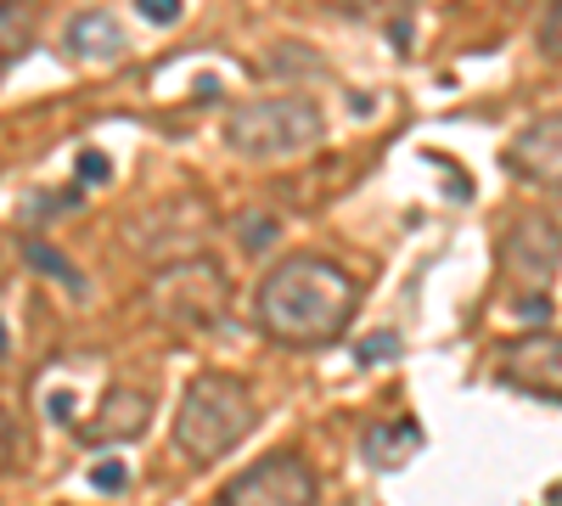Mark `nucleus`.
Instances as JSON below:
<instances>
[{"mask_svg":"<svg viewBox=\"0 0 562 506\" xmlns=\"http://www.w3.org/2000/svg\"><path fill=\"white\" fill-rule=\"evenodd\" d=\"M355 315V276L321 254H288L265 270L254 293L259 333L281 349H326L338 344Z\"/></svg>","mask_w":562,"mask_h":506,"instance_id":"nucleus-1","label":"nucleus"},{"mask_svg":"<svg viewBox=\"0 0 562 506\" xmlns=\"http://www.w3.org/2000/svg\"><path fill=\"white\" fill-rule=\"evenodd\" d=\"M546 506H562V484H551V490H546Z\"/></svg>","mask_w":562,"mask_h":506,"instance_id":"nucleus-21","label":"nucleus"},{"mask_svg":"<svg viewBox=\"0 0 562 506\" xmlns=\"http://www.w3.org/2000/svg\"><path fill=\"white\" fill-rule=\"evenodd\" d=\"M108 158L102 153H79V180H85V187H108Z\"/></svg>","mask_w":562,"mask_h":506,"instance_id":"nucleus-18","label":"nucleus"},{"mask_svg":"<svg viewBox=\"0 0 562 506\" xmlns=\"http://www.w3.org/2000/svg\"><path fill=\"white\" fill-rule=\"evenodd\" d=\"M518 315H524V321H551V299H546V293H529V299L518 304Z\"/></svg>","mask_w":562,"mask_h":506,"instance_id":"nucleus-20","label":"nucleus"},{"mask_svg":"<svg viewBox=\"0 0 562 506\" xmlns=\"http://www.w3.org/2000/svg\"><path fill=\"white\" fill-rule=\"evenodd\" d=\"M225 299H231L225 270L214 259H203V254L164 265L147 282V310L169 333H209L214 321L225 315Z\"/></svg>","mask_w":562,"mask_h":506,"instance_id":"nucleus-4","label":"nucleus"},{"mask_svg":"<svg viewBox=\"0 0 562 506\" xmlns=\"http://www.w3.org/2000/svg\"><path fill=\"white\" fill-rule=\"evenodd\" d=\"M130 45V34L108 18V12H79L68 29H63V52L74 63H113Z\"/></svg>","mask_w":562,"mask_h":506,"instance_id":"nucleus-10","label":"nucleus"},{"mask_svg":"<svg viewBox=\"0 0 562 506\" xmlns=\"http://www.w3.org/2000/svg\"><path fill=\"white\" fill-rule=\"evenodd\" d=\"M416 450H422V428L411 417L405 423H378V428L360 434V456L371 468H405Z\"/></svg>","mask_w":562,"mask_h":506,"instance_id":"nucleus-11","label":"nucleus"},{"mask_svg":"<svg viewBox=\"0 0 562 506\" xmlns=\"http://www.w3.org/2000/svg\"><path fill=\"white\" fill-rule=\"evenodd\" d=\"M135 12L147 18V23H175L186 12V0H135Z\"/></svg>","mask_w":562,"mask_h":506,"instance_id":"nucleus-17","label":"nucleus"},{"mask_svg":"<svg viewBox=\"0 0 562 506\" xmlns=\"http://www.w3.org/2000/svg\"><path fill=\"white\" fill-rule=\"evenodd\" d=\"M540 57L562 68V0H551L546 18H540Z\"/></svg>","mask_w":562,"mask_h":506,"instance_id":"nucleus-14","label":"nucleus"},{"mask_svg":"<svg viewBox=\"0 0 562 506\" xmlns=\"http://www.w3.org/2000/svg\"><path fill=\"white\" fill-rule=\"evenodd\" d=\"M495 378L540 400H562V333H529V338L501 344Z\"/></svg>","mask_w":562,"mask_h":506,"instance_id":"nucleus-6","label":"nucleus"},{"mask_svg":"<svg viewBox=\"0 0 562 506\" xmlns=\"http://www.w3.org/2000/svg\"><path fill=\"white\" fill-rule=\"evenodd\" d=\"M147 423H153V389H140V383H108L97 417L85 423V439L90 445H130V439L147 434Z\"/></svg>","mask_w":562,"mask_h":506,"instance_id":"nucleus-9","label":"nucleus"},{"mask_svg":"<svg viewBox=\"0 0 562 506\" xmlns=\"http://www.w3.org/2000/svg\"><path fill=\"white\" fill-rule=\"evenodd\" d=\"M254 423H259V405H254L248 383L225 378V372H203V378H192V389L180 394L169 439H175V450L192 468H214L254 434Z\"/></svg>","mask_w":562,"mask_h":506,"instance_id":"nucleus-2","label":"nucleus"},{"mask_svg":"<svg viewBox=\"0 0 562 506\" xmlns=\"http://www.w3.org/2000/svg\"><path fill=\"white\" fill-rule=\"evenodd\" d=\"M394 355H400V338H394V333H371V338L355 349L360 366H378V360H394Z\"/></svg>","mask_w":562,"mask_h":506,"instance_id":"nucleus-15","label":"nucleus"},{"mask_svg":"<svg viewBox=\"0 0 562 506\" xmlns=\"http://www.w3.org/2000/svg\"><path fill=\"white\" fill-rule=\"evenodd\" d=\"M18 468V423H12V411L0 405V479H7Z\"/></svg>","mask_w":562,"mask_h":506,"instance_id":"nucleus-16","label":"nucleus"},{"mask_svg":"<svg viewBox=\"0 0 562 506\" xmlns=\"http://www.w3.org/2000/svg\"><path fill=\"white\" fill-rule=\"evenodd\" d=\"M501 164H506V175H518L524 187L562 192V113L529 119V124L506 142Z\"/></svg>","mask_w":562,"mask_h":506,"instance_id":"nucleus-8","label":"nucleus"},{"mask_svg":"<svg viewBox=\"0 0 562 506\" xmlns=\"http://www.w3.org/2000/svg\"><path fill=\"white\" fill-rule=\"evenodd\" d=\"M90 479H97V490H108V495H119V490H124V479H130V473H124V468H119V462H102V468H97V473H90Z\"/></svg>","mask_w":562,"mask_h":506,"instance_id":"nucleus-19","label":"nucleus"},{"mask_svg":"<svg viewBox=\"0 0 562 506\" xmlns=\"http://www.w3.org/2000/svg\"><path fill=\"white\" fill-rule=\"evenodd\" d=\"M557 265H562V232H557V220H546V214H524L501 237V270L512 276V282L546 288L557 276Z\"/></svg>","mask_w":562,"mask_h":506,"instance_id":"nucleus-7","label":"nucleus"},{"mask_svg":"<svg viewBox=\"0 0 562 506\" xmlns=\"http://www.w3.org/2000/svg\"><path fill=\"white\" fill-rule=\"evenodd\" d=\"M29 265H34V270H45V276H57V282H63V288H74V293L85 288V282H79V270H68V265L57 259V248H45V243H29Z\"/></svg>","mask_w":562,"mask_h":506,"instance_id":"nucleus-13","label":"nucleus"},{"mask_svg":"<svg viewBox=\"0 0 562 506\" xmlns=\"http://www.w3.org/2000/svg\"><path fill=\"white\" fill-rule=\"evenodd\" d=\"M220 142L237 158H299L326 142V119L310 97H259L231 108L220 124Z\"/></svg>","mask_w":562,"mask_h":506,"instance_id":"nucleus-3","label":"nucleus"},{"mask_svg":"<svg viewBox=\"0 0 562 506\" xmlns=\"http://www.w3.org/2000/svg\"><path fill=\"white\" fill-rule=\"evenodd\" d=\"M34 40V12L29 0H0V68H12Z\"/></svg>","mask_w":562,"mask_h":506,"instance_id":"nucleus-12","label":"nucleus"},{"mask_svg":"<svg viewBox=\"0 0 562 506\" xmlns=\"http://www.w3.org/2000/svg\"><path fill=\"white\" fill-rule=\"evenodd\" d=\"M214 506H321V484L299 450H270L248 473L231 479Z\"/></svg>","mask_w":562,"mask_h":506,"instance_id":"nucleus-5","label":"nucleus"}]
</instances>
